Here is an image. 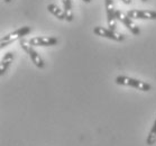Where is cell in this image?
I'll use <instances>...</instances> for the list:
<instances>
[{
	"label": "cell",
	"mask_w": 156,
	"mask_h": 146,
	"mask_svg": "<svg viewBox=\"0 0 156 146\" xmlns=\"http://www.w3.org/2000/svg\"><path fill=\"white\" fill-rule=\"evenodd\" d=\"M116 83L118 86L131 87V88H135V89L139 90V91H144V92L152 90V86L147 82L135 78H130V77H126V75H118L116 78Z\"/></svg>",
	"instance_id": "6da1fadb"
},
{
	"label": "cell",
	"mask_w": 156,
	"mask_h": 146,
	"mask_svg": "<svg viewBox=\"0 0 156 146\" xmlns=\"http://www.w3.org/2000/svg\"><path fill=\"white\" fill-rule=\"evenodd\" d=\"M32 32V28L29 26H24L21 28H18L16 30H14L12 33H9L8 35L1 37V41H0V47L4 48V47L10 45L11 43H14L18 39H21L24 36L28 35L29 33Z\"/></svg>",
	"instance_id": "7a4b0ae2"
},
{
	"label": "cell",
	"mask_w": 156,
	"mask_h": 146,
	"mask_svg": "<svg viewBox=\"0 0 156 146\" xmlns=\"http://www.w3.org/2000/svg\"><path fill=\"white\" fill-rule=\"evenodd\" d=\"M20 46H21V48L29 55L30 60H32V62L34 63V65H35L36 68L44 69L45 63H44L42 56H41V55L38 54V52L34 48V46H32V45L29 44L28 41H26V39H20Z\"/></svg>",
	"instance_id": "3957f363"
},
{
	"label": "cell",
	"mask_w": 156,
	"mask_h": 146,
	"mask_svg": "<svg viewBox=\"0 0 156 146\" xmlns=\"http://www.w3.org/2000/svg\"><path fill=\"white\" fill-rule=\"evenodd\" d=\"M93 33L97 36L105 37V38L111 39V41H116V42H122L125 39V36L122 34H120V33H118L117 30H112V29L101 27V26L94 27L93 28Z\"/></svg>",
	"instance_id": "277c9868"
},
{
	"label": "cell",
	"mask_w": 156,
	"mask_h": 146,
	"mask_svg": "<svg viewBox=\"0 0 156 146\" xmlns=\"http://www.w3.org/2000/svg\"><path fill=\"white\" fill-rule=\"evenodd\" d=\"M116 18H117V20H119L121 24H124V25L129 29V32H130L133 35H139V34H140L139 27L133 22L131 18L128 17L127 14H124V12L120 10H116Z\"/></svg>",
	"instance_id": "5b68a950"
},
{
	"label": "cell",
	"mask_w": 156,
	"mask_h": 146,
	"mask_svg": "<svg viewBox=\"0 0 156 146\" xmlns=\"http://www.w3.org/2000/svg\"><path fill=\"white\" fill-rule=\"evenodd\" d=\"M29 44L32 46H42V47H47V46H54L58 43V39L53 36H35L28 41Z\"/></svg>",
	"instance_id": "8992f818"
},
{
	"label": "cell",
	"mask_w": 156,
	"mask_h": 146,
	"mask_svg": "<svg viewBox=\"0 0 156 146\" xmlns=\"http://www.w3.org/2000/svg\"><path fill=\"white\" fill-rule=\"evenodd\" d=\"M127 16L131 19H143V20H155L156 11L144 10V9H131L127 12Z\"/></svg>",
	"instance_id": "52a82bcc"
},
{
	"label": "cell",
	"mask_w": 156,
	"mask_h": 146,
	"mask_svg": "<svg viewBox=\"0 0 156 146\" xmlns=\"http://www.w3.org/2000/svg\"><path fill=\"white\" fill-rule=\"evenodd\" d=\"M105 6H106L107 11V22H108V27L112 30H116L117 25H116V9L114 6V0H105Z\"/></svg>",
	"instance_id": "ba28073f"
},
{
	"label": "cell",
	"mask_w": 156,
	"mask_h": 146,
	"mask_svg": "<svg viewBox=\"0 0 156 146\" xmlns=\"http://www.w3.org/2000/svg\"><path fill=\"white\" fill-rule=\"evenodd\" d=\"M14 57L15 55L12 52H8V53H6L2 56L1 62H0V75L1 77H4V74L7 72V70L9 69L10 64L12 63V61H14Z\"/></svg>",
	"instance_id": "9c48e42d"
},
{
	"label": "cell",
	"mask_w": 156,
	"mask_h": 146,
	"mask_svg": "<svg viewBox=\"0 0 156 146\" xmlns=\"http://www.w3.org/2000/svg\"><path fill=\"white\" fill-rule=\"evenodd\" d=\"M47 9H48V11H50L51 14L53 15V16H55L57 19H60V20H66V15H65L64 10H62L58 6H56V5H54V4H50L47 6Z\"/></svg>",
	"instance_id": "30bf717a"
},
{
	"label": "cell",
	"mask_w": 156,
	"mask_h": 146,
	"mask_svg": "<svg viewBox=\"0 0 156 146\" xmlns=\"http://www.w3.org/2000/svg\"><path fill=\"white\" fill-rule=\"evenodd\" d=\"M63 2L64 12L66 15V22L73 20V10H72V1L71 0H62Z\"/></svg>",
	"instance_id": "8fae6325"
},
{
	"label": "cell",
	"mask_w": 156,
	"mask_h": 146,
	"mask_svg": "<svg viewBox=\"0 0 156 146\" xmlns=\"http://www.w3.org/2000/svg\"><path fill=\"white\" fill-rule=\"evenodd\" d=\"M155 143H156V119L154 121V124H153L151 130H149L148 135H147V138H146V144L148 146L154 145Z\"/></svg>",
	"instance_id": "7c38bea8"
},
{
	"label": "cell",
	"mask_w": 156,
	"mask_h": 146,
	"mask_svg": "<svg viewBox=\"0 0 156 146\" xmlns=\"http://www.w3.org/2000/svg\"><path fill=\"white\" fill-rule=\"evenodd\" d=\"M124 4H126V5H130L131 4V0H121Z\"/></svg>",
	"instance_id": "4fadbf2b"
},
{
	"label": "cell",
	"mask_w": 156,
	"mask_h": 146,
	"mask_svg": "<svg viewBox=\"0 0 156 146\" xmlns=\"http://www.w3.org/2000/svg\"><path fill=\"white\" fill-rule=\"evenodd\" d=\"M82 1H84L85 4H90L91 2V0H82Z\"/></svg>",
	"instance_id": "5bb4252c"
},
{
	"label": "cell",
	"mask_w": 156,
	"mask_h": 146,
	"mask_svg": "<svg viewBox=\"0 0 156 146\" xmlns=\"http://www.w3.org/2000/svg\"><path fill=\"white\" fill-rule=\"evenodd\" d=\"M5 1H6L7 4H10V2H11V1H12V0H5Z\"/></svg>",
	"instance_id": "9a60e30c"
},
{
	"label": "cell",
	"mask_w": 156,
	"mask_h": 146,
	"mask_svg": "<svg viewBox=\"0 0 156 146\" xmlns=\"http://www.w3.org/2000/svg\"><path fill=\"white\" fill-rule=\"evenodd\" d=\"M143 2H147V1H148V0H142Z\"/></svg>",
	"instance_id": "2e32d148"
}]
</instances>
